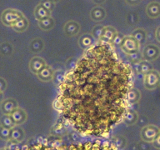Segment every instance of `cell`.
<instances>
[{
  "label": "cell",
  "instance_id": "35",
  "mask_svg": "<svg viewBox=\"0 0 160 150\" xmlns=\"http://www.w3.org/2000/svg\"><path fill=\"white\" fill-rule=\"evenodd\" d=\"M153 145H154V147H156L157 148H159L160 149V133L158 134V136L155 138L154 141H153Z\"/></svg>",
  "mask_w": 160,
  "mask_h": 150
},
{
  "label": "cell",
  "instance_id": "38",
  "mask_svg": "<svg viewBox=\"0 0 160 150\" xmlns=\"http://www.w3.org/2000/svg\"><path fill=\"white\" fill-rule=\"evenodd\" d=\"M2 97H3V92H0V102L2 100Z\"/></svg>",
  "mask_w": 160,
  "mask_h": 150
},
{
  "label": "cell",
  "instance_id": "30",
  "mask_svg": "<svg viewBox=\"0 0 160 150\" xmlns=\"http://www.w3.org/2000/svg\"><path fill=\"white\" fill-rule=\"evenodd\" d=\"M125 36L122 34V33H119V32H117L116 35H115L114 38L112 40V45L115 46V47H120L121 46V43H122V40L124 38Z\"/></svg>",
  "mask_w": 160,
  "mask_h": 150
},
{
  "label": "cell",
  "instance_id": "10",
  "mask_svg": "<svg viewBox=\"0 0 160 150\" xmlns=\"http://www.w3.org/2000/svg\"><path fill=\"white\" fill-rule=\"evenodd\" d=\"M17 108H18L17 101L12 98L3 100L1 103V110L3 114H10Z\"/></svg>",
  "mask_w": 160,
  "mask_h": 150
},
{
  "label": "cell",
  "instance_id": "8",
  "mask_svg": "<svg viewBox=\"0 0 160 150\" xmlns=\"http://www.w3.org/2000/svg\"><path fill=\"white\" fill-rule=\"evenodd\" d=\"M116 33H117V31H116L114 28L111 27V26L104 27L102 37L100 38V41L102 42L108 43V44H110V43L112 44V40L114 38Z\"/></svg>",
  "mask_w": 160,
  "mask_h": 150
},
{
  "label": "cell",
  "instance_id": "39",
  "mask_svg": "<svg viewBox=\"0 0 160 150\" xmlns=\"http://www.w3.org/2000/svg\"><path fill=\"white\" fill-rule=\"evenodd\" d=\"M50 1H52V2H54V3H57V2H59L60 0H50Z\"/></svg>",
  "mask_w": 160,
  "mask_h": 150
},
{
  "label": "cell",
  "instance_id": "28",
  "mask_svg": "<svg viewBox=\"0 0 160 150\" xmlns=\"http://www.w3.org/2000/svg\"><path fill=\"white\" fill-rule=\"evenodd\" d=\"M127 21L130 25H135L138 22V15L134 12H129L127 16Z\"/></svg>",
  "mask_w": 160,
  "mask_h": 150
},
{
  "label": "cell",
  "instance_id": "32",
  "mask_svg": "<svg viewBox=\"0 0 160 150\" xmlns=\"http://www.w3.org/2000/svg\"><path fill=\"white\" fill-rule=\"evenodd\" d=\"M10 136V130L8 128H5L3 126L0 127V138L3 139H7Z\"/></svg>",
  "mask_w": 160,
  "mask_h": 150
},
{
  "label": "cell",
  "instance_id": "1",
  "mask_svg": "<svg viewBox=\"0 0 160 150\" xmlns=\"http://www.w3.org/2000/svg\"><path fill=\"white\" fill-rule=\"evenodd\" d=\"M130 74L109 44L93 45L61 82L60 111L80 132L104 135L126 113Z\"/></svg>",
  "mask_w": 160,
  "mask_h": 150
},
{
  "label": "cell",
  "instance_id": "36",
  "mask_svg": "<svg viewBox=\"0 0 160 150\" xmlns=\"http://www.w3.org/2000/svg\"><path fill=\"white\" fill-rule=\"evenodd\" d=\"M155 36H156V38L158 42H160V27H158L156 30V33H155Z\"/></svg>",
  "mask_w": 160,
  "mask_h": 150
},
{
  "label": "cell",
  "instance_id": "40",
  "mask_svg": "<svg viewBox=\"0 0 160 150\" xmlns=\"http://www.w3.org/2000/svg\"><path fill=\"white\" fill-rule=\"evenodd\" d=\"M159 86H160V85H159Z\"/></svg>",
  "mask_w": 160,
  "mask_h": 150
},
{
  "label": "cell",
  "instance_id": "4",
  "mask_svg": "<svg viewBox=\"0 0 160 150\" xmlns=\"http://www.w3.org/2000/svg\"><path fill=\"white\" fill-rule=\"evenodd\" d=\"M144 87L148 90H152L160 85V73L157 70L152 69L144 75Z\"/></svg>",
  "mask_w": 160,
  "mask_h": 150
},
{
  "label": "cell",
  "instance_id": "25",
  "mask_svg": "<svg viewBox=\"0 0 160 150\" xmlns=\"http://www.w3.org/2000/svg\"><path fill=\"white\" fill-rule=\"evenodd\" d=\"M103 28L104 27H102L101 25H97L93 28L92 32V37L94 38L95 39H100L101 37H102V32H103Z\"/></svg>",
  "mask_w": 160,
  "mask_h": 150
},
{
  "label": "cell",
  "instance_id": "22",
  "mask_svg": "<svg viewBox=\"0 0 160 150\" xmlns=\"http://www.w3.org/2000/svg\"><path fill=\"white\" fill-rule=\"evenodd\" d=\"M141 97V93L136 88H130L127 95V99L128 103H136L138 102Z\"/></svg>",
  "mask_w": 160,
  "mask_h": 150
},
{
  "label": "cell",
  "instance_id": "14",
  "mask_svg": "<svg viewBox=\"0 0 160 150\" xmlns=\"http://www.w3.org/2000/svg\"><path fill=\"white\" fill-rule=\"evenodd\" d=\"M90 17L93 21L96 22H99L102 21L106 17V11L104 8L100 6H97V7L93 8L91 12H90Z\"/></svg>",
  "mask_w": 160,
  "mask_h": 150
},
{
  "label": "cell",
  "instance_id": "33",
  "mask_svg": "<svg viewBox=\"0 0 160 150\" xmlns=\"http://www.w3.org/2000/svg\"><path fill=\"white\" fill-rule=\"evenodd\" d=\"M7 88V82L2 78H0V92H3Z\"/></svg>",
  "mask_w": 160,
  "mask_h": 150
},
{
  "label": "cell",
  "instance_id": "18",
  "mask_svg": "<svg viewBox=\"0 0 160 150\" xmlns=\"http://www.w3.org/2000/svg\"><path fill=\"white\" fill-rule=\"evenodd\" d=\"M28 20L24 16L21 18L17 22H15L14 24L12 26V29L18 32H24L25 30L28 28Z\"/></svg>",
  "mask_w": 160,
  "mask_h": 150
},
{
  "label": "cell",
  "instance_id": "6",
  "mask_svg": "<svg viewBox=\"0 0 160 150\" xmlns=\"http://www.w3.org/2000/svg\"><path fill=\"white\" fill-rule=\"evenodd\" d=\"M160 133L159 128L153 125H148L143 128L141 132L142 138L147 142H153Z\"/></svg>",
  "mask_w": 160,
  "mask_h": 150
},
{
  "label": "cell",
  "instance_id": "11",
  "mask_svg": "<svg viewBox=\"0 0 160 150\" xmlns=\"http://www.w3.org/2000/svg\"><path fill=\"white\" fill-rule=\"evenodd\" d=\"M9 115L12 118V119L13 120L15 124H21L27 119V113L24 110L20 108H17Z\"/></svg>",
  "mask_w": 160,
  "mask_h": 150
},
{
  "label": "cell",
  "instance_id": "26",
  "mask_svg": "<svg viewBox=\"0 0 160 150\" xmlns=\"http://www.w3.org/2000/svg\"><path fill=\"white\" fill-rule=\"evenodd\" d=\"M0 52L3 55H8L12 52V45L8 42H2L0 45Z\"/></svg>",
  "mask_w": 160,
  "mask_h": 150
},
{
  "label": "cell",
  "instance_id": "34",
  "mask_svg": "<svg viewBox=\"0 0 160 150\" xmlns=\"http://www.w3.org/2000/svg\"><path fill=\"white\" fill-rule=\"evenodd\" d=\"M126 2H127L128 5H131V6H135V5H138V3H140L141 0H125Z\"/></svg>",
  "mask_w": 160,
  "mask_h": 150
},
{
  "label": "cell",
  "instance_id": "3",
  "mask_svg": "<svg viewBox=\"0 0 160 150\" xmlns=\"http://www.w3.org/2000/svg\"><path fill=\"white\" fill-rule=\"evenodd\" d=\"M120 48L125 53L129 55L138 52L140 48V44L134 38L129 35V36H125Z\"/></svg>",
  "mask_w": 160,
  "mask_h": 150
},
{
  "label": "cell",
  "instance_id": "16",
  "mask_svg": "<svg viewBox=\"0 0 160 150\" xmlns=\"http://www.w3.org/2000/svg\"><path fill=\"white\" fill-rule=\"evenodd\" d=\"M34 16L35 18L38 20V21H41V20H43L45 18H47L48 17H51V12L49 11H48L46 8L42 7V5L38 4L37 7L35 8L34 9Z\"/></svg>",
  "mask_w": 160,
  "mask_h": 150
},
{
  "label": "cell",
  "instance_id": "17",
  "mask_svg": "<svg viewBox=\"0 0 160 150\" xmlns=\"http://www.w3.org/2000/svg\"><path fill=\"white\" fill-rule=\"evenodd\" d=\"M136 65V70H137L138 72H141L142 74H146L148 72H150L151 70H152V64L150 63L148 61H146V60H143V61H141V62H138V63H135Z\"/></svg>",
  "mask_w": 160,
  "mask_h": 150
},
{
  "label": "cell",
  "instance_id": "31",
  "mask_svg": "<svg viewBox=\"0 0 160 150\" xmlns=\"http://www.w3.org/2000/svg\"><path fill=\"white\" fill-rule=\"evenodd\" d=\"M128 56H129L130 60L133 63H138V62H141V59L142 58V54L140 53L139 51L137 52H134V53H132V54H129Z\"/></svg>",
  "mask_w": 160,
  "mask_h": 150
},
{
  "label": "cell",
  "instance_id": "23",
  "mask_svg": "<svg viewBox=\"0 0 160 150\" xmlns=\"http://www.w3.org/2000/svg\"><path fill=\"white\" fill-rule=\"evenodd\" d=\"M123 118H124V121L128 124H132L137 121L138 113L133 109H127Z\"/></svg>",
  "mask_w": 160,
  "mask_h": 150
},
{
  "label": "cell",
  "instance_id": "9",
  "mask_svg": "<svg viewBox=\"0 0 160 150\" xmlns=\"http://www.w3.org/2000/svg\"><path fill=\"white\" fill-rule=\"evenodd\" d=\"M46 66V62L42 58L34 57L29 62V68L32 72L38 74Z\"/></svg>",
  "mask_w": 160,
  "mask_h": 150
},
{
  "label": "cell",
  "instance_id": "15",
  "mask_svg": "<svg viewBox=\"0 0 160 150\" xmlns=\"http://www.w3.org/2000/svg\"><path fill=\"white\" fill-rule=\"evenodd\" d=\"M53 75H54L53 70L50 67L47 66V65L38 73V76L39 78V79L43 81V82H48V81H50L51 79H52Z\"/></svg>",
  "mask_w": 160,
  "mask_h": 150
},
{
  "label": "cell",
  "instance_id": "21",
  "mask_svg": "<svg viewBox=\"0 0 160 150\" xmlns=\"http://www.w3.org/2000/svg\"><path fill=\"white\" fill-rule=\"evenodd\" d=\"M54 19L52 17H48L43 20L38 21V27L43 31H48L54 27Z\"/></svg>",
  "mask_w": 160,
  "mask_h": 150
},
{
  "label": "cell",
  "instance_id": "2",
  "mask_svg": "<svg viewBox=\"0 0 160 150\" xmlns=\"http://www.w3.org/2000/svg\"><path fill=\"white\" fill-rule=\"evenodd\" d=\"M22 17H23V14L20 11L16 9H12V8H8V9L4 10L2 12L1 21L6 26L12 27V25L14 24L15 22H17Z\"/></svg>",
  "mask_w": 160,
  "mask_h": 150
},
{
  "label": "cell",
  "instance_id": "5",
  "mask_svg": "<svg viewBox=\"0 0 160 150\" xmlns=\"http://www.w3.org/2000/svg\"><path fill=\"white\" fill-rule=\"evenodd\" d=\"M142 58L143 60L151 62L153 60L157 59L160 55V49L157 45L155 44H148L145 46L142 51Z\"/></svg>",
  "mask_w": 160,
  "mask_h": 150
},
{
  "label": "cell",
  "instance_id": "20",
  "mask_svg": "<svg viewBox=\"0 0 160 150\" xmlns=\"http://www.w3.org/2000/svg\"><path fill=\"white\" fill-rule=\"evenodd\" d=\"M43 47H44V43H43V41L42 39L39 38H34L32 39L30 42V50L32 51V52H41L42 49H43Z\"/></svg>",
  "mask_w": 160,
  "mask_h": 150
},
{
  "label": "cell",
  "instance_id": "24",
  "mask_svg": "<svg viewBox=\"0 0 160 150\" xmlns=\"http://www.w3.org/2000/svg\"><path fill=\"white\" fill-rule=\"evenodd\" d=\"M1 123H2V126L8 128H12L15 124L13 120L12 119V118L9 114H4L2 116V119H1Z\"/></svg>",
  "mask_w": 160,
  "mask_h": 150
},
{
  "label": "cell",
  "instance_id": "27",
  "mask_svg": "<svg viewBox=\"0 0 160 150\" xmlns=\"http://www.w3.org/2000/svg\"><path fill=\"white\" fill-rule=\"evenodd\" d=\"M23 136V132H22V129L15 128L10 132V137L12 138V139L15 140H20Z\"/></svg>",
  "mask_w": 160,
  "mask_h": 150
},
{
  "label": "cell",
  "instance_id": "13",
  "mask_svg": "<svg viewBox=\"0 0 160 150\" xmlns=\"http://www.w3.org/2000/svg\"><path fill=\"white\" fill-rule=\"evenodd\" d=\"M95 38L92 37V34L89 33H84L82 34L78 39V44L83 49H88L92 46H93Z\"/></svg>",
  "mask_w": 160,
  "mask_h": 150
},
{
  "label": "cell",
  "instance_id": "19",
  "mask_svg": "<svg viewBox=\"0 0 160 150\" xmlns=\"http://www.w3.org/2000/svg\"><path fill=\"white\" fill-rule=\"evenodd\" d=\"M131 36L134 38L140 45L146 42V39H147V32L142 28H137L136 30H134L132 32Z\"/></svg>",
  "mask_w": 160,
  "mask_h": 150
},
{
  "label": "cell",
  "instance_id": "7",
  "mask_svg": "<svg viewBox=\"0 0 160 150\" xmlns=\"http://www.w3.org/2000/svg\"><path fill=\"white\" fill-rule=\"evenodd\" d=\"M63 30H64V33L67 35L68 37H73L79 32L80 24L76 21L70 20L65 23Z\"/></svg>",
  "mask_w": 160,
  "mask_h": 150
},
{
  "label": "cell",
  "instance_id": "12",
  "mask_svg": "<svg viewBox=\"0 0 160 150\" xmlns=\"http://www.w3.org/2000/svg\"><path fill=\"white\" fill-rule=\"evenodd\" d=\"M146 13L151 18L160 17V3L158 2H151L146 8Z\"/></svg>",
  "mask_w": 160,
  "mask_h": 150
},
{
  "label": "cell",
  "instance_id": "37",
  "mask_svg": "<svg viewBox=\"0 0 160 150\" xmlns=\"http://www.w3.org/2000/svg\"><path fill=\"white\" fill-rule=\"evenodd\" d=\"M106 0H92V2L96 3V4H101L102 2H104Z\"/></svg>",
  "mask_w": 160,
  "mask_h": 150
},
{
  "label": "cell",
  "instance_id": "29",
  "mask_svg": "<svg viewBox=\"0 0 160 150\" xmlns=\"http://www.w3.org/2000/svg\"><path fill=\"white\" fill-rule=\"evenodd\" d=\"M40 4L42 5L44 8H46L48 11H49L50 12H52L55 8V3L52 2V1H50V0H41Z\"/></svg>",
  "mask_w": 160,
  "mask_h": 150
}]
</instances>
